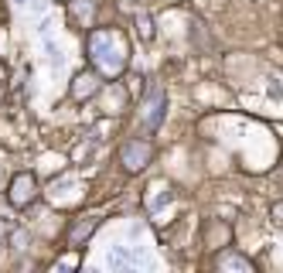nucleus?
<instances>
[{
	"mask_svg": "<svg viewBox=\"0 0 283 273\" xmlns=\"http://www.w3.org/2000/svg\"><path fill=\"white\" fill-rule=\"evenodd\" d=\"M150 157H154V147L147 140H126L123 150H120V160H123V168H126L130 174H140V171L150 164Z\"/></svg>",
	"mask_w": 283,
	"mask_h": 273,
	"instance_id": "nucleus-2",
	"label": "nucleus"
},
{
	"mask_svg": "<svg viewBox=\"0 0 283 273\" xmlns=\"http://www.w3.org/2000/svg\"><path fill=\"white\" fill-rule=\"evenodd\" d=\"M273 218L283 226V202H276V205H273Z\"/></svg>",
	"mask_w": 283,
	"mask_h": 273,
	"instance_id": "nucleus-10",
	"label": "nucleus"
},
{
	"mask_svg": "<svg viewBox=\"0 0 283 273\" xmlns=\"http://www.w3.org/2000/svg\"><path fill=\"white\" fill-rule=\"evenodd\" d=\"M136 28H140V38H144V41H150V38H154V31H150V18H147V14H136Z\"/></svg>",
	"mask_w": 283,
	"mask_h": 273,
	"instance_id": "nucleus-9",
	"label": "nucleus"
},
{
	"mask_svg": "<svg viewBox=\"0 0 283 273\" xmlns=\"http://www.w3.org/2000/svg\"><path fill=\"white\" fill-rule=\"evenodd\" d=\"M96 226H99V218H96V215L76 218V222H72V229H68V246H72V250H78V246H82V242L96 232Z\"/></svg>",
	"mask_w": 283,
	"mask_h": 273,
	"instance_id": "nucleus-5",
	"label": "nucleus"
},
{
	"mask_svg": "<svg viewBox=\"0 0 283 273\" xmlns=\"http://www.w3.org/2000/svg\"><path fill=\"white\" fill-rule=\"evenodd\" d=\"M10 205L14 208H24V205H31L34 198H38V181H34V174H28V171H20V174H14V181H10Z\"/></svg>",
	"mask_w": 283,
	"mask_h": 273,
	"instance_id": "nucleus-3",
	"label": "nucleus"
},
{
	"mask_svg": "<svg viewBox=\"0 0 283 273\" xmlns=\"http://www.w3.org/2000/svg\"><path fill=\"white\" fill-rule=\"evenodd\" d=\"M205 242L212 250H226L228 242H232V229H228L226 222H208L205 229Z\"/></svg>",
	"mask_w": 283,
	"mask_h": 273,
	"instance_id": "nucleus-7",
	"label": "nucleus"
},
{
	"mask_svg": "<svg viewBox=\"0 0 283 273\" xmlns=\"http://www.w3.org/2000/svg\"><path fill=\"white\" fill-rule=\"evenodd\" d=\"M160 120H164V89H150V102H147L144 123L147 126H160Z\"/></svg>",
	"mask_w": 283,
	"mask_h": 273,
	"instance_id": "nucleus-8",
	"label": "nucleus"
},
{
	"mask_svg": "<svg viewBox=\"0 0 283 273\" xmlns=\"http://www.w3.org/2000/svg\"><path fill=\"white\" fill-rule=\"evenodd\" d=\"M92 92H99V76L96 72H78L76 82H72V99L76 102H86Z\"/></svg>",
	"mask_w": 283,
	"mask_h": 273,
	"instance_id": "nucleus-6",
	"label": "nucleus"
},
{
	"mask_svg": "<svg viewBox=\"0 0 283 273\" xmlns=\"http://www.w3.org/2000/svg\"><path fill=\"white\" fill-rule=\"evenodd\" d=\"M215 266H218V270H242V273L256 270V263H252L249 256L236 253V250H222V253L215 256Z\"/></svg>",
	"mask_w": 283,
	"mask_h": 273,
	"instance_id": "nucleus-4",
	"label": "nucleus"
},
{
	"mask_svg": "<svg viewBox=\"0 0 283 273\" xmlns=\"http://www.w3.org/2000/svg\"><path fill=\"white\" fill-rule=\"evenodd\" d=\"M89 58L106 72V76H120L126 68V58H130V48L120 31H110V28H99L89 34Z\"/></svg>",
	"mask_w": 283,
	"mask_h": 273,
	"instance_id": "nucleus-1",
	"label": "nucleus"
}]
</instances>
